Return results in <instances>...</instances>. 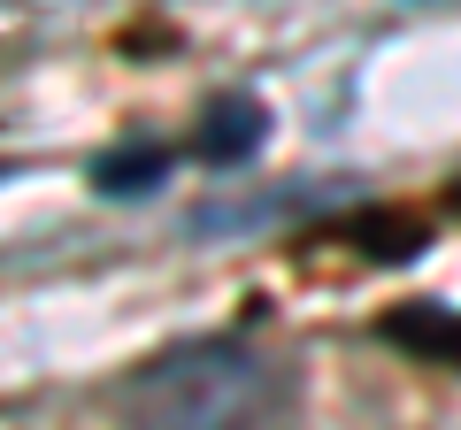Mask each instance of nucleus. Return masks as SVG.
<instances>
[{
	"mask_svg": "<svg viewBox=\"0 0 461 430\" xmlns=\"http://www.w3.org/2000/svg\"><path fill=\"white\" fill-rule=\"evenodd\" d=\"M277 369L247 346H185L131 384L139 430H269Z\"/></svg>",
	"mask_w": 461,
	"mask_h": 430,
	"instance_id": "nucleus-1",
	"label": "nucleus"
}]
</instances>
